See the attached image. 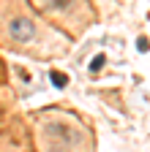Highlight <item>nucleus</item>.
<instances>
[{"label": "nucleus", "instance_id": "f257e3e1", "mask_svg": "<svg viewBox=\"0 0 150 152\" xmlns=\"http://www.w3.org/2000/svg\"><path fill=\"white\" fill-rule=\"evenodd\" d=\"M0 38L6 41V46L30 49L33 44H38V22L27 16L16 0H8V14L0 22Z\"/></svg>", "mask_w": 150, "mask_h": 152}, {"label": "nucleus", "instance_id": "f03ea898", "mask_svg": "<svg viewBox=\"0 0 150 152\" xmlns=\"http://www.w3.org/2000/svg\"><path fill=\"white\" fill-rule=\"evenodd\" d=\"M35 3L49 14H66V11H74L77 6H82V0H35Z\"/></svg>", "mask_w": 150, "mask_h": 152}]
</instances>
